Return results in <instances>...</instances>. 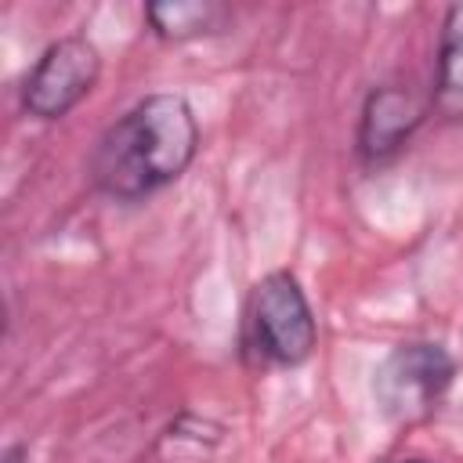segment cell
<instances>
[{
  "instance_id": "obj_1",
  "label": "cell",
  "mask_w": 463,
  "mask_h": 463,
  "mask_svg": "<svg viewBox=\"0 0 463 463\" xmlns=\"http://www.w3.org/2000/svg\"><path fill=\"white\" fill-rule=\"evenodd\" d=\"M199 152V119L174 90L134 101L94 145L90 181L119 203H137L177 181Z\"/></svg>"
},
{
  "instance_id": "obj_2",
  "label": "cell",
  "mask_w": 463,
  "mask_h": 463,
  "mask_svg": "<svg viewBox=\"0 0 463 463\" xmlns=\"http://www.w3.org/2000/svg\"><path fill=\"white\" fill-rule=\"evenodd\" d=\"M318 322L289 268L268 271L246 300V347L268 365H304L315 354Z\"/></svg>"
},
{
  "instance_id": "obj_3",
  "label": "cell",
  "mask_w": 463,
  "mask_h": 463,
  "mask_svg": "<svg viewBox=\"0 0 463 463\" xmlns=\"http://www.w3.org/2000/svg\"><path fill=\"white\" fill-rule=\"evenodd\" d=\"M452 376H456V362L441 344L409 340V344H398L383 358V365L376 369L373 391H376L380 409L391 420L416 423L438 409Z\"/></svg>"
},
{
  "instance_id": "obj_4",
  "label": "cell",
  "mask_w": 463,
  "mask_h": 463,
  "mask_svg": "<svg viewBox=\"0 0 463 463\" xmlns=\"http://www.w3.org/2000/svg\"><path fill=\"white\" fill-rule=\"evenodd\" d=\"M101 76V51L72 33L43 47L22 83V109L36 119H61L69 116L98 83Z\"/></svg>"
},
{
  "instance_id": "obj_5",
  "label": "cell",
  "mask_w": 463,
  "mask_h": 463,
  "mask_svg": "<svg viewBox=\"0 0 463 463\" xmlns=\"http://www.w3.org/2000/svg\"><path fill=\"white\" fill-rule=\"evenodd\" d=\"M423 119H427V101L412 87H402V83L373 87L358 116V137H354L358 156L365 163H380L394 156Z\"/></svg>"
},
{
  "instance_id": "obj_6",
  "label": "cell",
  "mask_w": 463,
  "mask_h": 463,
  "mask_svg": "<svg viewBox=\"0 0 463 463\" xmlns=\"http://www.w3.org/2000/svg\"><path fill=\"white\" fill-rule=\"evenodd\" d=\"M145 22L159 40L181 43V40L206 36V33L221 29L224 7L210 4V0H163V4L145 7Z\"/></svg>"
},
{
  "instance_id": "obj_7",
  "label": "cell",
  "mask_w": 463,
  "mask_h": 463,
  "mask_svg": "<svg viewBox=\"0 0 463 463\" xmlns=\"http://www.w3.org/2000/svg\"><path fill=\"white\" fill-rule=\"evenodd\" d=\"M434 101L445 112L463 116V4H452L445 11V18H441Z\"/></svg>"
},
{
  "instance_id": "obj_8",
  "label": "cell",
  "mask_w": 463,
  "mask_h": 463,
  "mask_svg": "<svg viewBox=\"0 0 463 463\" xmlns=\"http://www.w3.org/2000/svg\"><path fill=\"white\" fill-rule=\"evenodd\" d=\"M0 463H29L25 445H7V449H4V456H0Z\"/></svg>"
},
{
  "instance_id": "obj_9",
  "label": "cell",
  "mask_w": 463,
  "mask_h": 463,
  "mask_svg": "<svg viewBox=\"0 0 463 463\" xmlns=\"http://www.w3.org/2000/svg\"><path fill=\"white\" fill-rule=\"evenodd\" d=\"M409 463H423V459H409Z\"/></svg>"
}]
</instances>
